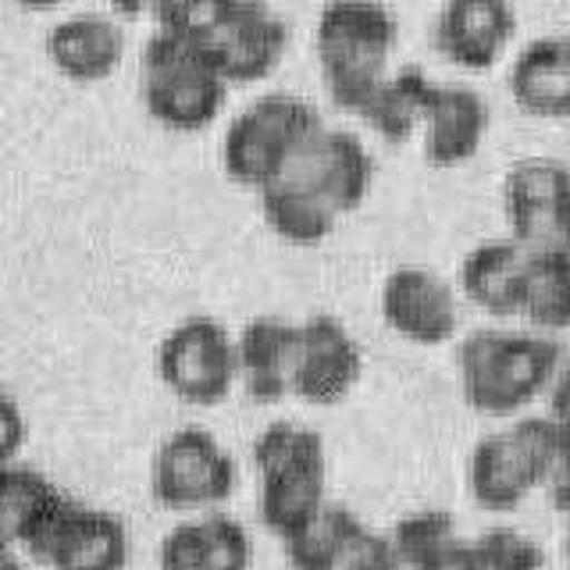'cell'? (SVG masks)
<instances>
[{"label": "cell", "instance_id": "obj_1", "mask_svg": "<svg viewBox=\"0 0 570 570\" xmlns=\"http://www.w3.org/2000/svg\"><path fill=\"white\" fill-rule=\"evenodd\" d=\"M563 367L546 332L478 328L456 350L460 392L481 417H513L552 389Z\"/></svg>", "mask_w": 570, "mask_h": 570}, {"label": "cell", "instance_id": "obj_2", "mask_svg": "<svg viewBox=\"0 0 570 570\" xmlns=\"http://www.w3.org/2000/svg\"><path fill=\"white\" fill-rule=\"evenodd\" d=\"M396 40V18L379 0H328L317 18L314 47L321 79L338 111L364 115L374 89L389 79Z\"/></svg>", "mask_w": 570, "mask_h": 570}, {"label": "cell", "instance_id": "obj_3", "mask_svg": "<svg viewBox=\"0 0 570 570\" xmlns=\"http://www.w3.org/2000/svg\"><path fill=\"white\" fill-rule=\"evenodd\" d=\"M261 474L257 513L275 539L293 534L328 507V450L314 428L299 421H272L249 445Z\"/></svg>", "mask_w": 570, "mask_h": 570}, {"label": "cell", "instance_id": "obj_4", "mask_svg": "<svg viewBox=\"0 0 570 570\" xmlns=\"http://www.w3.org/2000/svg\"><path fill=\"white\" fill-rule=\"evenodd\" d=\"M142 107L168 132H200L222 115L228 82L204 32L157 29L139 61Z\"/></svg>", "mask_w": 570, "mask_h": 570}, {"label": "cell", "instance_id": "obj_5", "mask_svg": "<svg viewBox=\"0 0 570 570\" xmlns=\"http://www.w3.org/2000/svg\"><path fill=\"white\" fill-rule=\"evenodd\" d=\"M563 460V435L546 417H521L474 442L468 456V492L485 513H513L549 489Z\"/></svg>", "mask_w": 570, "mask_h": 570}, {"label": "cell", "instance_id": "obj_6", "mask_svg": "<svg viewBox=\"0 0 570 570\" xmlns=\"http://www.w3.org/2000/svg\"><path fill=\"white\" fill-rule=\"evenodd\" d=\"M325 121L307 100L272 94L232 118L222 139V168L243 189H267L285 178L303 150L321 136Z\"/></svg>", "mask_w": 570, "mask_h": 570}, {"label": "cell", "instance_id": "obj_7", "mask_svg": "<svg viewBox=\"0 0 570 570\" xmlns=\"http://www.w3.org/2000/svg\"><path fill=\"white\" fill-rule=\"evenodd\" d=\"M236 481V460L200 424L168 432L150 460V495L171 513H214L232 499Z\"/></svg>", "mask_w": 570, "mask_h": 570}, {"label": "cell", "instance_id": "obj_8", "mask_svg": "<svg viewBox=\"0 0 570 570\" xmlns=\"http://www.w3.org/2000/svg\"><path fill=\"white\" fill-rule=\"evenodd\" d=\"M157 379L189 406H218L239 382L236 335L214 317H186L160 338Z\"/></svg>", "mask_w": 570, "mask_h": 570}, {"label": "cell", "instance_id": "obj_9", "mask_svg": "<svg viewBox=\"0 0 570 570\" xmlns=\"http://www.w3.org/2000/svg\"><path fill=\"white\" fill-rule=\"evenodd\" d=\"M510 239L531 254H570V168L552 157L517 160L503 178Z\"/></svg>", "mask_w": 570, "mask_h": 570}, {"label": "cell", "instance_id": "obj_10", "mask_svg": "<svg viewBox=\"0 0 570 570\" xmlns=\"http://www.w3.org/2000/svg\"><path fill=\"white\" fill-rule=\"evenodd\" d=\"M204 36L210 58L228 86L267 79L289 47V26L267 0H239Z\"/></svg>", "mask_w": 570, "mask_h": 570}, {"label": "cell", "instance_id": "obj_11", "mask_svg": "<svg viewBox=\"0 0 570 570\" xmlns=\"http://www.w3.org/2000/svg\"><path fill=\"white\" fill-rule=\"evenodd\" d=\"M364 374V350L356 335L332 314L299 321V353L293 396L311 406H335L356 389Z\"/></svg>", "mask_w": 570, "mask_h": 570}, {"label": "cell", "instance_id": "obj_12", "mask_svg": "<svg viewBox=\"0 0 570 570\" xmlns=\"http://www.w3.org/2000/svg\"><path fill=\"white\" fill-rule=\"evenodd\" d=\"M379 307L385 328L414 346H445L460 328L453 285L428 267H396L382 285Z\"/></svg>", "mask_w": 570, "mask_h": 570}, {"label": "cell", "instance_id": "obj_13", "mask_svg": "<svg viewBox=\"0 0 570 570\" xmlns=\"http://www.w3.org/2000/svg\"><path fill=\"white\" fill-rule=\"evenodd\" d=\"M129 557L132 539L121 517L71 499L32 560L50 570H125Z\"/></svg>", "mask_w": 570, "mask_h": 570}, {"label": "cell", "instance_id": "obj_14", "mask_svg": "<svg viewBox=\"0 0 570 570\" xmlns=\"http://www.w3.org/2000/svg\"><path fill=\"white\" fill-rule=\"evenodd\" d=\"M517 32L510 0H445L435 18V50L468 71L492 68Z\"/></svg>", "mask_w": 570, "mask_h": 570}, {"label": "cell", "instance_id": "obj_15", "mask_svg": "<svg viewBox=\"0 0 570 570\" xmlns=\"http://www.w3.org/2000/svg\"><path fill=\"white\" fill-rule=\"evenodd\" d=\"M296 353H299V325L285 317H254L236 335L239 356V382L249 400L282 403L293 396L296 379Z\"/></svg>", "mask_w": 570, "mask_h": 570}, {"label": "cell", "instance_id": "obj_16", "mask_svg": "<svg viewBox=\"0 0 570 570\" xmlns=\"http://www.w3.org/2000/svg\"><path fill=\"white\" fill-rule=\"evenodd\" d=\"M254 542L228 513H200L175 524L157 546V570H249Z\"/></svg>", "mask_w": 570, "mask_h": 570}, {"label": "cell", "instance_id": "obj_17", "mask_svg": "<svg viewBox=\"0 0 570 570\" xmlns=\"http://www.w3.org/2000/svg\"><path fill=\"white\" fill-rule=\"evenodd\" d=\"M71 503L53 481L29 468V463H8L0 474V531H4V549L36 557L50 528Z\"/></svg>", "mask_w": 570, "mask_h": 570}, {"label": "cell", "instance_id": "obj_18", "mask_svg": "<svg viewBox=\"0 0 570 570\" xmlns=\"http://www.w3.org/2000/svg\"><path fill=\"white\" fill-rule=\"evenodd\" d=\"M289 175L314 186L335 207L338 218H343V214L364 204L371 178H374V160L353 132L321 129V136L303 150V157L296 160V168Z\"/></svg>", "mask_w": 570, "mask_h": 570}, {"label": "cell", "instance_id": "obj_19", "mask_svg": "<svg viewBox=\"0 0 570 570\" xmlns=\"http://www.w3.org/2000/svg\"><path fill=\"white\" fill-rule=\"evenodd\" d=\"M531 249L513 239H489L460 264V289L481 314L521 317Z\"/></svg>", "mask_w": 570, "mask_h": 570}, {"label": "cell", "instance_id": "obj_20", "mask_svg": "<svg viewBox=\"0 0 570 570\" xmlns=\"http://www.w3.org/2000/svg\"><path fill=\"white\" fill-rule=\"evenodd\" d=\"M489 104L468 86H435L424 121V160L432 168H456L481 150L489 136Z\"/></svg>", "mask_w": 570, "mask_h": 570}, {"label": "cell", "instance_id": "obj_21", "mask_svg": "<svg viewBox=\"0 0 570 570\" xmlns=\"http://www.w3.org/2000/svg\"><path fill=\"white\" fill-rule=\"evenodd\" d=\"M47 58L71 82H104L125 58V32L104 14L65 18L47 32Z\"/></svg>", "mask_w": 570, "mask_h": 570}, {"label": "cell", "instance_id": "obj_22", "mask_svg": "<svg viewBox=\"0 0 570 570\" xmlns=\"http://www.w3.org/2000/svg\"><path fill=\"white\" fill-rule=\"evenodd\" d=\"M510 94L524 115L546 121L570 118V36H546L517 53Z\"/></svg>", "mask_w": 570, "mask_h": 570}, {"label": "cell", "instance_id": "obj_23", "mask_svg": "<svg viewBox=\"0 0 570 570\" xmlns=\"http://www.w3.org/2000/svg\"><path fill=\"white\" fill-rule=\"evenodd\" d=\"M261 196V214L267 228L275 232L282 243L289 246H321L338 222L335 207L321 196L314 186H307L296 175H285L278 183L257 193Z\"/></svg>", "mask_w": 570, "mask_h": 570}, {"label": "cell", "instance_id": "obj_24", "mask_svg": "<svg viewBox=\"0 0 570 570\" xmlns=\"http://www.w3.org/2000/svg\"><path fill=\"white\" fill-rule=\"evenodd\" d=\"M435 86L439 82L428 79L421 68H400L396 76H389L374 89L361 118L385 142H406L417 129H424L435 100Z\"/></svg>", "mask_w": 570, "mask_h": 570}, {"label": "cell", "instance_id": "obj_25", "mask_svg": "<svg viewBox=\"0 0 570 570\" xmlns=\"http://www.w3.org/2000/svg\"><path fill=\"white\" fill-rule=\"evenodd\" d=\"M392 546L400 552L403 570H460L463 534L450 510H410L392 524Z\"/></svg>", "mask_w": 570, "mask_h": 570}, {"label": "cell", "instance_id": "obj_26", "mask_svg": "<svg viewBox=\"0 0 570 570\" xmlns=\"http://www.w3.org/2000/svg\"><path fill=\"white\" fill-rule=\"evenodd\" d=\"M364 531V521L350 507L328 503L293 539L282 542L285 560H289L293 570H343L346 557L361 542Z\"/></svg>", "mask_w": 570, "mask_h": 570}, {"label": "cell", "instance_id": "obj_27", "mask_svg": "<svg viewBox=\"0 0 570 570\" xmlns=\"http://www.w3.org/2000/svg\"><path fill=\"white\" fill-rule=\"evenodd\" d=\"M521 317L539 332L570 328V254H531Z\"/></svg>", "mask_w": 570, "mask_h": 570}, {"label": "cell", "instance_id": "obj_28", "mask_svg": "<svg viewBox=\"0 0 570 570\" xmlns=\"http://www.w3.org/2000/svg\"><path fill=\"white\" fill-rule=\"evenodd\" d=\"M546 557L531 534L517 528H485L463 542L460 570H542Z\"/></svg>", "mask_w": 570, "mask_h": 570}, {"label": "cell", "instance_id": "obj_29", "mask_svg": "<svg viewBox=\"0 0 570 570\" xmlns=\"http://www.w3.org/2000/svg\"><path fill=\"white\" fill-rule=\"evenodd\" d=\"M239 0H157L154 18L160 29L178 32H207L222 14H228Z\"/></svg>", "mask_w": 570, "mask_h": 570}, {"label": "cell", "instance_id": "obj_30", "mask_svg": "<svg viewBox=\"0 0 570 570\" xmlns=\"http://www.w3.org/2000/svg\"><path fill=\"white\" fill-rule=\"evenodd\" d=\"M343 570H403L400 552L392 546V534L382 531H364L361 542L353 546V552L346 557Z\"/></svg>", "mask_w": 570, "mask_h": 570}, {"label": "cell", "instance_id": "obj_31", "mask_svg": "<svg viewBox=\"0 0 570 570\" xmlns=\"http://www.w3.org/2000/svg\"><path fill=\"white\" fill-rule=\"evenodd\" d=\"M29 424L22 421V410L11 396H4V406H0V453H4V468L8 463H18V445L26 442Z\"/></svg>", "mask_w": 570, "mask_h": 570}, {"label": "cell", "instance_id": "obj_32", "mask_svg": "<svg viewBox=\"0 0 570 570\" xmlns=\"http://www.w3.org/2000/svg\"><path fill=\"white\" fill-rule=\"evenodd\" d=\"M549 421L560 428L563 450H570V364L560 367L557 382L549 389Z\"/></svg>", "mask_w": 570, "mask_h": 570}, {"label": "cell", "instance_id": "obj_33", "mask_svg": "<svg viewBox=\"0 0 570 570\" xmlns=\"http://www.w3.org/2000/svg\"><path fill=\"white\" fill-rule=\"evenodd\" d=\"M549 495H552V507H557L563 517H570V450H563L560 468L549 481Z\"/></svg>", "mask_w": 570, "mask_h": 570}, {"label": "cell", "instance_id": "obj_34", "mask_svg": "<svg viewBox=\"0 0 570 570\" xmlns=\"http://www.w3.org/2000/svg\"><path fill=\"white\" fill-rule=\"evenodd\" d=\"M111 8H115L121 18H139V14H154L157 0H111Z\"/></svg>", "mask_w": 570, "mask_h": 570}, {"label": "cell", "instance_id": "obj_35", "mask_svg": "<svg viewBox=\"0 0 570 570\" xmlns=\"http://www.w3.org/2000/svg\"><path fill=\"white\" fill-rule=\"evenodd\" d=\"M0 570H29L22 560H18L14 549H4V560H0Z\"/></svg>", "mask_w": 570, "mask_h": 570}, {"label": "cell", "instance_id": "obj_36", "mask_svg": "<svg viewBox=\"0 0 570 570\" xmlns=\"http://www.w3.org/2000/svg\"><path fill=\"white\" fill-rule=\"evenodd\" d=\"M22 8H29V11H47V8H58V4H65V0H18Z\"/></svg>", "mask_w": 570, "mask_h": 570}, {"label": "cell", "instance_id": "obj_37", "mask_svg": "<svg viewBox=\"0 0 570 570\" xmlns=\"http://www.w3.org/2000/svg\"><path fill=\"white\" fill-rule=\"evenodd\" d=\"M567 570H570V567H567Z\"/></svg>", "mask_w": 570, "mask_h": 570}]
</instances>
